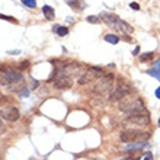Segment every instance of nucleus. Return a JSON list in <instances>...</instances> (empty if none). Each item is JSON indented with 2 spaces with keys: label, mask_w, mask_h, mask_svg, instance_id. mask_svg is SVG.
I'll return each instance as SVG.
<instances>
[{
  "label": "nucleus",
  "mask_w": 160,
  "mask_h": 160,
  "mask_svg": "<svg viewBox=\"0 0 160 160\" xmlns=\"http://www.w3.org/2000/svg\"><path fill=\"white\" fill-rule=\"evenodd\" d=\"M101 18L103 19V21L108 23V25H111L112 28H114L115 31H118V32H121V34H132L134 32V29H132V26H130L127 22L121 21L117 15H114V13H102Z\"/></svg>",
  "instance_id": "nucleus-1"
},
{
  "label": "nucleus",
  "mask_w": 160,
  "mask_h": 160,
  "mask_svg": "<svg viewBox=\"0 0 160 160\" xmlns=\"http://www.w3.org/2000/svg\"><path fill=\"white\" fill-rule=\"evenodd\" d=\"M23 76L16 70H6L3 74V84L6 83L10 90H19L23 88Z\"/></svg>",
  "instance_id": "nucleus-2"
},
{
  "label": "nucleus",
  "mask_w": 160,
  "mask_h": 160,
  "mask_svg": "<svg viewBox=\"0 0 160 160\" xmlns=\"http://www.w3.org/2000/svg\"><path fill=\"white\" fill-rule=\"evenodd\" d=\"M148 134L144 131H138V130H125L122 131L119 135V140L122 143H134V141H144L147 140Z\"/></svg>",
  "instance_id": "nucleus-3"
},
{
  "label": "nucleus",
  "mask_w": 160,
  "mask_h": 160,
  "mask_svg": "<svg viewBox=\"0 0 160 160\" xmlns=\"http://www.w3.org/2000/svg\"><path fill=\"white\" fill-rule=\"evenodd\" d=\"M131 93V88L124 82V79H118V83H117V88L114 89L112 95L109 96L111 101H121L122 98H125L127 95Z\"/></svg>",
  "instance_id": "nucleus-4"
},
{
  "label": "nucleus",
  "mask_w": 160,
  "mask_h": 160,
  "mask_svg": "<svg viewBox=\"0 0 160 160\" xmlns=\"http://www.w3.org/2000/svg\"><path fill=\"white\" fill-rule=\"evenodd\" d=\"M114 84V74H103L101 79L96 80V86H95V92L99 93H105V92H111Z\"/></svg>",
  "instance_id": "nucleus-5"
},
{
  "label": "nucleus",
  "mask_w": 160,
  "mask_h": 160,
  "mask_svg": "<svg viewBox=\"0 0 160 160\" xmlns=\"http://www.w3.org/2000/svg\"><path fill=\"white\" fill-rule=\"evenodd\" d=\"M128 122H132V124H137V125H147L150 122V117H148L147 111L146 109H141V111H135L132 114H130Z\"/></svg>",
  "instance_id": "nucleus-6"
},
{
  "label": "nucleus",
  "mask_w": 160,
  "mask_h": 160,
  "mask_svg": "<svg viewBox=\"0 0 160 160\" xmlns=\"http://www.w3.org/2000/svg\"><path fill=\"white\" fill-rule=\"evenodd\" d=\"M2 117L8 121H16V119H19V111L15 106H10V108H6L2 111Z\"/></svg>",
  "instance_id": "nucleus-7"
},
{
  "label": "nucleus",
  "mask_w": 160,
  "mask_h": 160,
  "mask_svg": "<svg viewBox=\"0 0 160 160\" xmlns=\"http://www.w3.org/2000/svg\"><path fill=\"white\" fill-rule=\"evenodd\" d=\"M68 6H72L76 12H82L84 9V6H86V3H84L83 0H68L67 2Z\"/></svg>",
  "instance_id": "nucleus-8"
},
{
  "label": "nucleus",
  "mask_w": 160,
  "mask_h": 160,
  "mask_svg": "<svg viewBox=\"0 0 160 160\" xmlns=\"http://www.w3.org/2000/svg\"><path fill=\"white\" fill-rule=\"evenodd\" d=\"M42 12H44V16H45L47 21H52L55 16V13H54V9L51 8V6H48V4H45L44 8H42Z\"/></svg>",
  "instance_id": "nucleus-9"
},
{
  "label": "nucleus",
  "mask_w": 160,
  "mask_h": 160,
  "mask_svg": "<svg viewBox=\"0 0 160 160\" xmlns=\"http://www.w3.org/2000/svg\"><path fill=\"white\" fill-rule=\"evenodd\" d=\"M54 31L60 35V37H66V35L68 34V29L66 28V26H57V25H55L54 26Z\"/></svg>",
  "instance_id": "nucleus-10"
},
{
  "label": "nucleus",
  "mask_w": 160,
  "mask_h": 160,
  "mask_svg": "<svg viewBox=\"0 0 160 160\" xmlns=\"http://www.w3.org/2000/svg\"><path fill=\"white\" fill-rule=\"evenodd\" d=\"M105 41H106V42H111V44H118V42H119V38L117 37V35L108 34V35L105 37Z\"/></svg>",
  "instance_id": "nucleus-11"
},
{
  "label": "nucleus",
  "mask_w": 160,
  "mask_h": 160,
  "mask_svg": "<svg viewBox=\"0 0 160 160\" xmlns=\"http://www.w3.org/2000/svg\"><path fill=\"white\" fill-rule=\"evenodd\" d=\"M154 52H146V54H141L140 55V61H148V60L153 58Z\"/></svg>",
  "instance_id": "nucleus-12"
},
{
  "label": "nucleus",
  "mask_w": 160,
  "mask_h": 160,
  "mask_svg": "<svg viewBox=\"0 0 160 160\" xmlns=\"http://www.w3.org/2000/svg\"><path fill=\"white\" fill-rule=\"evenodd\" d=\"M22 3L25 4V6H28V8H31V9L37 8V0H22Z\"/></svg>",
  "instance_id": "nucleus-13"
},
{
  "label": "nucleus",
  "mask_w": 160,
  "mask_h": 160,
  "mask_svg": "<svg viewBox=\"0 0 160 160\" xmlns=\"http://www.w3.org/2000/svg\"><path fill=\"white\" fill-rule=\"evenodd\" d=\"M147 73H148V74H150V76L156 77V79L160 82V72H157V70H154V68H152V70H148Z\"/></svg>",
  "instance_id": "nucleus-14"
},
{
  "label": "nucleus",
  "mask_w": 160,
  "mask_h": 160,
  "mask_svg": "<svg viewBox=\"0 0 160 160\" xmlns=\"http://www.w3.org/2000/svg\"><path fill=\"white\" fill-rule=\"evenodd\" d=\"M88 22H90V23H99V18L98 16H88V19H86Z\"/></svg>",
  "instance_id": "nucleus-15"
},
{
  "label": "nucleus",
  "mask_w": 160,
  "mask_h": 160,
  "mask_svg": "<svg viewBox=\"0 0 160 160\" xmlns=\"http://www.w3.org/2000/svg\"><path fill=\"white\" fill-rule=\"evenodd\" d=\"M0 18H2L3 21H10V22H12V23H18V21H16V19H15V18H10V16H4V15H2V16H0Z\"/></svg>",
  "instance_id": "nucleus-16"
},
{
  "label": "nucleus",
  "mask_w": 160,
  "mask_h": 160,
  "mask_svg": "<svg viewBox=\"0 0 160 160\" xmlns=\"http://www.w3.org/2000/svg\"><path fill=\"white\" fill-rule=\"evenodd\" d=\"M28 67H29V61H23V63L19 66V68H21V70H25V68H28Z\"/></svg>",
  "instance_id": "nucleus-17"
},
{
  "label": "nucleus",
  "mask_w": 160,
  "mask_h": 160,
  "mask_svg": "<svg viewBox=\"0 0 160 160\" xmlns=\"http://www.w3.org/2000/svg\"><path fill=\"white\" fill-rule=\"evenodd\" d=\"M144 160H153L152 153H150V152H148V153H146V154H144Z\"/></svg>",
  "instance_id": "nucleus-18"
},
{
  "label": "nucleus",
  "mask_w": 160,
  "mask_h": 160,
  "mask_svg": "<svg viewBox=\"0 0 160 160\" xmlns=\"http://www.w3.org/2000/svg\"><path fill=\"white\" fill-rule=\"evenodd\" d=\"M130 8H131V9H135V10H140V4H137V3H130Z\"/></svg>",
  "instance_id": "nucleus-19"
},
{
  "label": "nucleus",
  "mask_w": 160,
  "mask_h": 160,
  "mask_svg": "<svg viewBox=\"0 0 160 160\" xmlns=\"http://www.w3.org/2000/svg\"><path fill=\"white\" fill-rule=\"evenodd\" d=\"M153 68H154V70H157V72H160V60H157L156 64H154V67H153Z\"/></svg>",
  "instance_id": "nucleus-20"
},
{
  "label": "nucleus",
  "mask_w": 160,
  "mask_h": 160,
  "mask_svg": "<svg viewBox=\"0 0 160 160\" xmlns=\"http://www.w3.org/2000/svg\"><path fill=\"white\" fill-rule=\"evenodd\" d=\"M154 93H156V98H159V99H160V86L156 89V92H154Z\"/></svg>",
  "instance_id": "nucleus-21"
},
{
  "label": "nucleus",
  "mask_w": 160,
  "mask_h": 160,
  "mask_svg": "<svg viewBox=\"0 0 160 160\" xmlns=\"http://www.w3.org/2000/svg\"><path fill=\"white\" fill-rule=\"evenodd\" d=\"M138 51H140V47H135V50H134V52H132V54H138Z\"/></svg>",
  "instance_id": "nucleus-22"
},
{
  "label": "nucleus",
  "mask_w": 160,
  "mask_h": 160,
  "mask_svg": "<svg viewBox=\"0 0 160 160\" xmlns=\"http://www.w3.org/2000/svg\"><path fill=\"white\" fill-rule=\"evenodd\" d=\"M159 127H160V119H159Z\"/></svg>",
  "instance_id": "nucleus-23"
}]
</instances>
